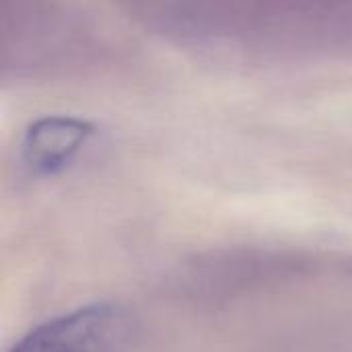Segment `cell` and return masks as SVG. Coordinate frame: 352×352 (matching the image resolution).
Segmentation results:
<instances>
[{"label": "cell", "instance_id": "1", "mask_svg": "<svg viewBox=\"0 0 352 352\" xmlns=\"http://www.w3.org/2000/svg\"><path fill=\"white\" fill-rule=\"evenodd\" d=\"M134 338L130 314L116 303H93L52 318L10 352H128Z\"/></svg>", "mask_w": 352, "mask_h": 352}]
</instances>
